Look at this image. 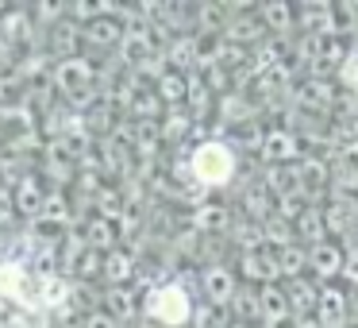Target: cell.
<instances>
[{
    "instance_id": "cell-28",
    "label": "cell",
    "mask_w": 358,
    "mask_h": 328,
    "mask_svg": "<svg viewBox=\"0 0 358 328\" xmlns=\"http://www.w3.org/2000/svg\"><path fill=\"white\" fill-rule=\"evenodd\" d=\"M350 328H358V289L350 294Z\"/></svg>"
},
{
    "instance_id": "cell-11",
    "label": "cell",
    "mask_w": 358,
    "mask_h": 328,
    "mask_svg": "<svg viewBox=\"0 0 358 328\" xmlns=\"http://www.w3.org/2000/svg\"><path fill=\"white\" fill-rule=\"evenodd\" d=\"M258 324L262 328H285L293 324V309L281 286H262L258 289Z\"/></svg>"
},
{
    "instance_id": "cell-15",
    "label": "cell",
    "mask_w": 358,
    "mask_h": 328,
    "mask_svg": "<svg viewBox=\"0 0 358 328\" xmlns=\"http://www.w3.org/2000/svg\"><path fill=\"white\" fill-rule=\"evenodd\" d=\"M258 20L270 35H289L296 27V8L289 0H266V4H258Z\"/></svg>"
},
{
    "instance_id": "cell-33",
    "label": "cell",
    "mask_w": 358,
    "mask_h": 328,
    "mask_svg": "<svg viewBox=\"0 0 358 328\" xmlns=\"http://www.w3.org/2000/svg\"><path fill=\"white\" fill-rule=\"evenodd\" d=\"M0 158H4V147H0Z\"/></svg>"
},
{
    "instance_id": "cell-20",
    "label": "cell",
    "mask_w": 358,
    "mask_h": 328,
    "mask_svg": "<svg viewBox=\"0 0 358 328\" xmlns=\"http://www.w3.org/2000/svg\"><path fill=\"white\" fill-rule=\"evenodd\" d=\"M224 35H227L231 43H239V47H250L255 39H262L266 27H262V20H258V8H255V12H239L235 20H227V24H224Z\"/></svg>"
},
{
    "instance_id": "cell-17",
    "label": "cell",
    "mask_w": 358,
    "mask_h": 328,
    "mask_svg": "<svg viewBox=\"0 0 358 328\" xmlns=\"http://www.w3.org/2000/svg\"><path fill=\"white\" fill-rule=\"evenodd\" d=\"M81 240H85L89 251H96V255H108V251H116V220H108V217L85 220V228H81Z\"/></svg>"
},
{
    "instance_id": "cell-10",
    "label": "cell",
    "mask_w": 358,
    "mask_h": 328,
    "mask_svg": "<svg viewBox=\"0 0 358 328\" xmlns=\"http://www.w3.org/2000/svg\"><path fill=\"white\" fill-rule=\"evenodd\" d=\"M124 35H127L124 12H120V16H101V20L81 27V43H85V47H96V50H112V47L120 50Z\"/></svg>"
},
{
    "instance_id": "cell-32",
    "label": "cell",
    "mask_w": 358,
    "mask_h": 328,
    "mask_svg": "<svg viewBox=\"0 0 358 328\" xmlns=\"http://www.w3.org/2000/svg\"><path fill=\"white\" fill-rule=\"evenodd\" d=\"M0 309H4V297H0Z\"/></svg>"
},
{
    "instance_id": "cell-14",
    "label": "cell",
    "mask_w": 358,
    "mask_h": 328,
    "mask_svg": "<svg viewBox=\"0 0 358 328\" xmlns=\"http://www.w3.org/2000/svg\"><path fill=\"white\" fill-rule=\"evenodd\" d=\"M293 232H296V243H304V247H316V243L331 240V235H327V217H324L320 205H308V209L293 220Z\"/></svg>"
},
{
    "instance_id": "cell-26",
    "label": "cell",
    "mask_w": 358,
    "mask_h": 328,
    "mask_svg": "<svg viewBox=\"0 0 358 328\" xmlns=\"http://www.w3.org/2000/svg\"><path fill=\"white\" fill-rule=\"evenodd\" d=\"M81 328H127V324H120L112 313H104V309H93L85 320H81Z\"/></svg>"
},
{
    "instance_id": "cell-4",
    "label": "cell",
    "mask_w": 358,
    "mask_h": 328,
    "mask_svg": "<svg viewBox=\"0 0 358 328\" xmlns=\"http://www.w3.org/2000/svg\"><path fill=\"white\" fill-rule=\"evenodd\" d=\"M258 155H262L266 166H296L304 158L301 151V139H296V132H289V128H266L262 139H258Z\"/></svg>"
},
{
    "instance_id": "cell-6",
    "label": "cell",
    "mask_w": 358,
    "mask_h": 328,
    "mask_svg": "<svg viewBox=\"0 0 358 328\" xmlns=\"http://www.w3.org/2000/svg\"><path fill=\"white\" fill-rule=\"evenodd\" d=\"M293 178H296V193L308 205H316L320 193H327V186H331V166L320 155H304L301 163L293 166Z\"/></svg>"
},
{
    "instance_id": "cell-19",
    "label": "cell",
    "mask_w": 358,
    "mask_h": 328,
    "mask_svg": "<svg viewBox=\"0 0 358 328\" xmlns=\"http://www.w3.org/2000/svg\"><path fill=\"white\" fill-rule=\"evenodd\" d=\"M193 228L204 232V235L227 232V228H231V212H227V205H220V201H201L193 209Z\"/></svg>"
},
{
    "instance_id": "cell-13",
    "label": "cell",
    "mask_w": 358,
    "mask_h": 328,
    "mask_svg": "<svg viewBox=\"0 0 358 328\" xmlns=\"http://www.w3.org/2000/svg\"><path fill=\"white\" fill-rule=\"evenodd\" d=\"M285 297H289V309H293V320L316 317L320 286H316L312 278H293V282H285Z\"/></svg>"
},
{
    "instance_id": "cell-9",
    "label": "cell",
    "mask_w": 358,
    "mask_h": 328,
    "mask_svg": "<svg viewBox=\"0 0 358 328\" xmlns=\"http://www.w3.org/2000/svg\"><path fill=\"white\" fill-rule=\"evenodd\" d=\"M316 324L320 328H350V294L343 286H320L316 305Z\"/></svg>"
},
{
    "instance_id": "cell-21",
    "label": "cell",
    "mask_w": 358,
    "mask_h": 328,
    "mask_svg": "<svg viewBox=\"0 0 358 328\" xmlns=\"http://www.w3.org/2000/svg\"><path fill=\"white\" fill-rule=\"evenodd\" d=\"M273 255H278V271L285 282L308 278V247H301V243L293 240V243H285V247H278Z\"/></svg>"
},
{
    "instance_id": "cell-22",
    "label": "cell",
    "mask_w": 358,
    "mask_h": 328,
    "mask_svg": "<svg viewBox=\"0 0 358 328\" xmlns=\"http://www.w3.org/2000/svg\"><path fill=\"white\" fill-rule=\"evenodd\" d=\"M101 309L112 313L120 324H127V320L139 313V297H135L127 286H108V289H104V305H101Z\"/></svg>"
},
{
    "instance_id": "cell-23",
    "label": "cell",
    "mask_w": 358,
    "mask_h": 328,
    "mask_svg": "<svg viewBox=\"0 0 358 328\" xmlns=\"http://www.w3.org/2000/svg\"><path fill=\"white\" fill-rule=\"evenodd\" d=\"M135 271V259L127 255V251H108V255H101V278L104 286H127V278H131Z\"/></svg>"
},
{
    "instance_id": "cell-31",
    "label": "cell",
    "mask_w": 358,
    "mask_h": 328,
    "mask_svg": "<svg viewBox=\"0 0 358 328\" xmlns=\"http://www.w3.org/2000/svg\"><path fill=\"white\" fill-rule=\"evenodd\" d=\"M4 12H8V8H4V4H0V16H4Z\"/></svg>"
},
{
    "instance_id": "cell-3",
    "label": "cell",
    "mask_w": 358,
    "mask_h": 328,
    "mask_svg": "<svg viewBox=\"0 0 358 328\" xmlns=\"http://www.w3.org/2000/svg\"><path fill=\"white\" fill-rule=\"evenodd\" d=\"M58 93H66L70 101L81 104V93H93V81H96V66L93 58L85 55H70V58H58L55 74H50Z\"/></svg>"
},
{
    "instance_id": "cell-24",
    "label": "cell",
    "mask_w": 358,
    "mask_h": 328,
    "mask_svg": "<svg viewBox=\"0 0 358 328\" xmlns=\"http://www.w3.org/2000/svg\"><path fill=\"white\" fill-rule=\"evenodd\" d=\"M189 128H193V112H185V109H166L158 135H162V139H181Z\"/></svg>"
},
{
    "instance_id": "cell-7",
    "label": "cell",
    "mask_w": 358,
    "mask_h": 328,
    "mask_svg": "<svg viewBox=\"0 0 358 328\" xmlns=\"http://www.w3.org/2000/svg\"><path fill=\"white\" fill-rule=\"evenodd\" d=\"M343 266H347V247L339 240H324L308 247V278L331 286V278H343Z\"/></svg>"
},
{
    "instance_id": "cell-1",
    "label": "cell",
    "mask_w": 358,
    "mask_h": 328,
    "mask_svg": "<svg viewBox=\"0 0 358 328\" xmlns=\"http://www.w3.org/2000/svg\"><path fill=\"white\" fill-rule=\"evenodd\" d=\"M235 170H239V158H235V151L227 147L224 139H204V143H196L193 155H189V178L204 189L231 186Z\"/></svg>"
},
{
    "instance_id": "cell-8",
    "label": "cell",
    "mask_w": 358,
    "mask_h": 328,
    "mask_svg": "<svg viewBox=\"0 0 358 328\" xmlns=\"http://www.w3.org/2000/svg\"><path fill=\"white\" fill-rule=\"evenodd\" d=\"M235 274L247 282H255L258 289L262 286H278L281 271H278V255L266 247H255V251H239V263H235Z\"/></svg>"
},
{
    "instance_id": "cell-27",
    "label": "cell",
    "mask_w": 358,
    "mask_h": 328,
    "mask_svg": "<svg viewBox=\"0 0 358 328\" xmlns=\"http://www.w3.org/2000/svg\"><path fill=\"white\" fill-rule=\"evenodd\" d=\"M339 74H343V81H347L350 89H358V50H350V55H347V62L339 66Z\"/></svg>"
},
{
    "instance_id": "cell-25",
    "label": "cell",
    "mask_w": 358,
    "mask_h": 328,
    "mask_svg": "<svg viewBox=\"0 0 358 328\" xmlns=\"http://www.w3.org/2000/svg\"><path fill=\"white\" fill-rule=\"evenodd\" d=\"M39 220H50V224H70V205H66L62 193H47V205H43V217Z\"/></svg>"
},
{
    "instance_id": "cell-18",
    "label": "cell",
    "mask_w": 358,
    "mask_h": 328,
    "mask_svg": "<svg viewBox=\"0 0 358 328\" xmlns=\"http://www.w3.org/2000/svg\"><path fill=\"white\" fill-rule=\"evenodd\" d=\"M155 89H158L155 97L166 104V109H185V101H189V74L166 70L162 78L155 81Z\"/></svg>"
},
{
    "instance_id": "cell-29",
    "label": "cell",
    "mask_w": 358,
    "mask_h": 328,
    "mask_svg": "<svg viewBox=\"0 0 358 328\" xmlns=\"http://www.w3.org/2000/svg\"><path fill=\"white\" fill-rule=\"evenodd\" d=\"M293 328H320L316 317H304V320H293Z\"/></svg>"
},
{
    "instance_id": "cell-30",
    "label": "cell",
    "mask_w": 358,
    "mask_h": 328,
    "mask_svg": "<svg viewBox=\"0 0 358 328\" xmlns=\"http://www.w3.org/2000/svg\"><path fill=\"white\" fill-rule=\"evenodd\" d=\"M227 328H262V324H250V320H227Z\"/></svg>"
},
{
    "instance_id": "cell-5",
    "label": "cell",
    "mask_w": 358,
    "mask_h": 328,
    "mask_svg": "<svg viewBox=\"0 0 358 328\" xmlns=\"http://www.w3.org/2000/svg\"><path fill=\"white\" fill-rule=\"evenodd\" d=\"M201 289H204V301L212 305V309H227V305H235V297H239V274H235V266H224V263H208L201 274Z\"/></svg>"
},
{
    "instance_id": "cell-2",
    "label": "cell",
    "mask_w": 358,
    "mask_h": 328,
    "mask_svg": "<svg viewBox=\"0 0 358 328\" xmlns=\"http://www.w3.org/2000/svg\"><path fill=\"white\" fill-rule=\"evenodd\" d=\"M196 305L181 282H158L147 297H143V317L155 320L158 328H185L193 320Z\"/></svg>"
},
{
    "instance_id": "cell-16",
    "label": "cell",
    "mask_w": 358,
    "mask_h": 328,
    "mask_svg": "<svg viewBox=\"0 0 358 328\" xmlns=\"http://www.w3.org/2000/svg\"><path fill=\"white\" fill-rule=\"evenodd\" d=\"M331 101H335V86L327 78H320V74L308 81H301V89H296V104L308 109V112H327Z\"/></svg>"
},
{
    "instance_id": "cell-12",
    "label": "cell",
    "mask_w": 358,
    "mask_h": 328,
    "mask_svg": "<svg viewBox=\"0 0 358 328\" xmlns=\"http://www.w3.org/2000/svg\"><path fill=\"white\" fill-rule=\"evenodd\" d=\"M43 205H47V186L39 182V174H24V178H16L12 209H16L20 217H43Z\"/></svg>"
}]
</instances>
